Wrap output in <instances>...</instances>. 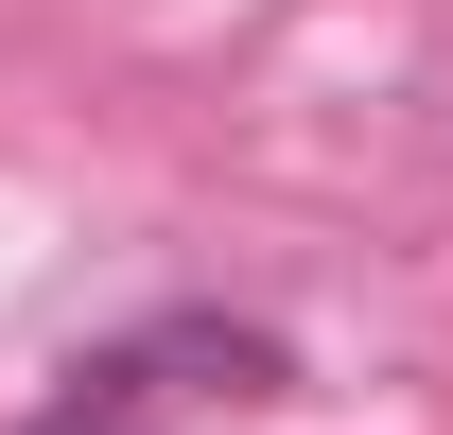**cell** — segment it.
I'll return each instance as SVG.
<instances>
[{"label": "cell", "mask_w": 453, "mask_h": 435, "mask_svg": "<svg viewBox=\"0 0 453 435\" xmlns=\"http://www.w3.org/2000/svg\"><path fill=\"white\" fill-rule=\"evenodd\" d=\"M35 435H122V418H88V401H70V418H35Z\"/></svg>", "instance_id": "6da1fadb"}]
</instances>
